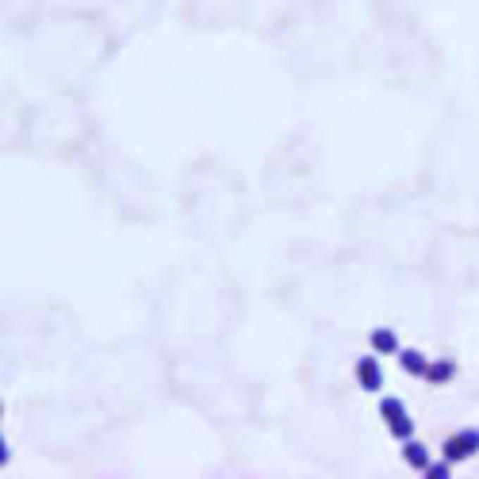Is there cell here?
<instances>
[{
	"label": "cell",
	"mask_w": 479,
	"mask_h": 479,
	"mask_svg": "<svg viewBox=\"0 0 479 479\" xmlns=\"http://www.w3.org/2000/svg\"><path fill=\"white\" fill-rule=\"evenodd\" d=\"M452 376H456V364L452 361H433L430 368H425V380L430 383H449Z\"/></svg>",
	"instance_id": "8992f818"
},
{
	"label": "cell",
	"mask_w": 479,
	"mask_h": 479,
	"mask_svg": "<svg viewBox=\"0 0 479 479\" xmlns=\"http://www.w3.org/2000/svg\"><path fill=\"white\" fill-rule=\"evenodd\" d=\"M449 472H452L449 460H445V464H430V468H425V475H430V479H449Z\"/></svg>",
	"instance_id": "ba28073f"
},
{
	"label": "cell",
	"mask_w": 479,
	"mask_h": 479,
	"mask_svg": "<svg viewBox=\"0 0 479 479\" xmlns=\"http://www.w3.org/2000/svg\"><path fill=\"white\" fill-rule=\"evenodd\" d=\"M0 414H4V403H0Z\"/></svg>",
	"instance_id": "30bf717a"
},
{
	"label": "cell",
	"mask_w": 479,
	"mask_h": 479,
	"mask_svg": "<svg viewBox=\"0 0 479 479\" xmlns=\"http://www.w3.org/2000/svg\"><path fill=\"white\" fill-rule=\"evenodd\" d=\"M356 383H361L364 391H380L383 387V368L376 356H361L356 361Z\"/></svg>",
	"instance_id": "3957f363"
},
{
	"label": "cell",
	"mask_w": 479,
	"mask_h": 479,
	"mask_svg": "<svg viewBox=\"0 0 479 479\" xmlns=\"http://www.w3.org/2000/svg\"><path fill=\"white\" fill-rule=\"evenodd\" d=\"M380 418L387 422V430L395 433L399 441H411L414 437V422H411V414L403 411V403H399V399H383V403H380Z\"/></svg>",
	"instance_id": "6da1fadb"
},
{
	"label": "cell",
	"mask_w": 479,
	"mask_h": 479,
	"mask_svg": "<svg viewBox=\"0 0 479 479\" xmlns=\"http://www.w3.org/2000/svg\"><path fill=\"white\" fill-rule=\"evenodd\" d=\"M475 452H479V430H464V433H456V437L445 441V460L449 464H460V460L475 456Z\"/></svg>",
	"instance_id": "7a4b0ae2"
},
{
	"label": "cell",
	"mask_w": 479,
	"mask_h": 479,
	"mask_svg": "<svg viewBox=\"0 0 479 479\" xmlns=\"http://www.w3.org/2000/svg\"><path fill=\"white\" fill-rule=\"evenodd\" d=\"M399 361H403V368L411 372V376H425V368H430V361H425L418 349H403V353H399Z\"/></svg>",
	"instance_id": "5b68a950"
},
{
	"label": "cell",
	"mask_w": 479,
	"mask_h": 479,
	"mask_svg": "<svg viewBox=\"0 0 479 479\" xmlns=\"http://www.w3.org/2000/svg\"><path fill=\"white\" fill-rule=\"evenodd\" d=\"M8 464V445H4V437H0V468Z\"/></svg>",
	"instance_id": "9c48e42d"
},
{
	"label": "cell",
	"mask_w": 479,
	"mask_h": 479,
	"mask_svg": "<svg viewBox=\"0 0 479 479\" xmlns=\"http://www.w3.org/2000/svg\"><path fill=\"white\" fill-rule=\"evenodd\" d=\"M368 342H372V349H376V353H399V337L391 334V330H372Z\"/></svg>",
	"instance_id": "52a82bcc"
},
{
	"label": "cell",
	"mask_w": 479,
	"mask_h": 479,
	"mask_svg": "<svg viewBox=\"0 0 479 479\" xmlns=\"http://www.w3.org/2000/svg\"><path fill=\"white\" fill-rule=\"evenodd\" d=\"M403 460L414 472H425V468H430V452H425V445H418V441H403Z\"/></svg>",
	"instance_id": "277c9868"
}]
</instances>
